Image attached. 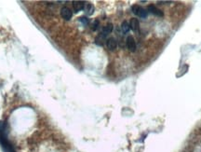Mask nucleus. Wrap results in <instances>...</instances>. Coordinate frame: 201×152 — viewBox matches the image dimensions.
Instances as JSON below:
<instances>
[{"instance_id":"obj_9","label":"nucleus","mask_w":201,"mask_h":152,"mask_svg":"<svg viewBox=\"0 0 201 152\" xmlns=\"http://www.w3.org/2000/svg\"><path fill=\"white\" fill-rule=\"evenodd\" d=\"M84 10L86 11V13L88 15H92L93 12H94V7L91 3H85Z\"/></svg>"},{"instance_id":"obj_4","label":"nucleus","mask_w":201,"mask_h":152,"mask_svg":"<svg viewBox=\"0 0 201 152\" xmlns=\"http://www.w3.org/2000/svg\"><path fill=\"white\" fill-rule=\"evenodd\" d=\"M147 10H148L150 13H152V14H154V15H156V16H157V17H163V16H164L163 11L160 10L159 9H157L156 7L154 6V5H150V6H148Z\"/></svg>"},{"instance_id":"obj_11","label":"nucleus","mask_w":201,"mask_h":152,"mask_svg":"<svg viewBox=\"0 0 201 152\" xmlns=\"http://www.w3.org/2000/svg\"><path fill=\"white\" fill-rule=\"evenodd\" d=\"M105 37H103L102 34H100L99 36L96 37V40H95L96 44H98V45L102 46V43H103V40H105Z\"/></svg>"},{"instance_id":"obj_1","label":"nucleus","mask_w":201,"mask_h":152,"mask_svg":"<svg viewBox=\"0 0 201 152\" xmlns=\"http://www.w3.org/2000/svg\"><path fill=\"white\" fill-rule=\"evenodd\" d=\"M131 10H132V12L135 15L139 16L143 19L146 18L147 14H148V11H146V10H144L143 8H142V7L139 6V5H133L132 7H131Z\"/></svg>"},{"instance_id":"obj_12","label":"nucleus","mask_w":201,"mask_h":152,"mask_svg":"<svg viewBox=\"0 0 201 152\" xmlns=\"http://www.w3.org/2000/svg\"><path fill=\"white\" fill-rule=\"evenodd\" d=\"M99 24H100L99 21H98V20H95L94 22H93V23H92L91 29H92L93 31H96L97 29H98V27H99Z\"/></svg>"},{"instance_id":"obj_10","label":"nucleus","mask_w":201,"mask_h":152,"mask_svg":"<svg viewBox=\"0 0 201 152\" xmlns=\"http://www.w3.org/2000/svg\"><path fill=\"white\" fill-rule=\"evenodd\" d=\"M129 29H130L129 23L128 22H126V21H125V22H123L122 24H121V30H122V32L124 34H127L129 31Z\"/></svg>"},{"instance_id":"obj_3","label":"nucleus","mask_w":201,"mask_h":152,"mask_svg":"<svg viewBox=\"0 0 201 152\" xmlns=\"http://www.w3.org/2000/svg\"><path fill=\"white\" fill-rule=\"evenodd\" d=\"M126 44H127V47L128 49L134 52L136 51V42H135V39L132 36H129L126 39Z\"/></svg>"},{"instance_id":"obj_2","label":"nucleus","mask_w":201,"mask_h":152,"mask_svg":"<svg viewBox=\"0 0 201 152\" xmlns=\"http://www.w3.org/2000/svg\"><path fill=\"white\" fill-rule=\"evenodd\" d=\"M61 16L65 21H69V20H71V18L73 16V12L70 9L67 8V7H64V8H61Z\"/></svg>"},{"instance_id":"obj_5","label":"nucleus","mask_w":201,"mask_h":152,"mask_svg":"<svg viewBox=\"0 0 201 152\" xmlns=\"http://www.w3.org/2000/svg\"><path fill=\"white\" fill-rule=\"evenodd\" d=\"M129 27L130 29L134 31V32H139L140 30V23H139V21L136 18H132L130 20L129 22Z\"/></svg>"},{"instance_id":"obj_6","label":"nucleus","mask_w":201,"mask_h":152,"mask_svg":"<svg viewBox=\"0 0 201 152\" xmlns=\"http://www.w3.org/2000/svg\"><path fill=\"white\" fill-rule=\"evenodd\" d=\"M84 7H85V2H83V1H74L73 2V9L75 13H77L80 10H84Z\"/></svg>"},{"instance_id":"obj_7","label":"nucleus","mask_w":201,"mask_h":152,"mask_svg":"<svg viewBox=\"0 0 201 152\" xmlns=\"http://www.w3.org/2000/svg\"><path fill=\"white\" fill-rule=\"evenodd\" d=\"M106 47L108 48V50H110V51H115L116 49V47H117L116 40L114 37L108 38L107 41H106Z\"/></svg>"},{"instance_id":"obj_8","label":"nucleus","mask_w":201,"mask_h":152,"mask_svg":"<svg viewBox=\"0 0 201 152\" xmlns=\"http://www.w3.org/2000/svg\"><path fill=\"white\" fill-rule=\"evenodd\" d=\"M113 29H114V26H113V24H112V23H108V24H106L105 27H103L102 32L101 34L102 35L103 37H106V36H108L109 34L112 33Z\"/></svg>"},{"instance_id":"obj_13","label":"nucleus","mask_w":201,"mask_h":152,"mask_svg":"<svg viewBox=\"0 0 201 152\" xmlns=\"http://www.w3.org/2000/svg\"><path fill=\"white\" fill-rule=\"evenodd\" d=\"M79 21H80V22H81L83 24H85V25H87V24L88 23V19L87 17H80V18H79Z\"/></svg>"}]
</instances>
